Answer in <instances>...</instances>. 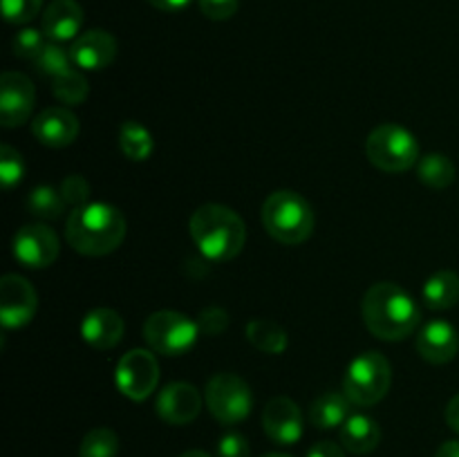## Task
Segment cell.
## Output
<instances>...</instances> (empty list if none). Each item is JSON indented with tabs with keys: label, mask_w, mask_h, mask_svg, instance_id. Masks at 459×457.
<instances>
[{
	"label": "cell",
	"mask_w": 459,
	"mask_h": 457,
	"mask_svg": "<svg viewBox=\"0 0 459 457\" xmlns=\"http://www.w3.org/2000/svg\"><path fill=\"white\" fill-rule=\"evenodd\" d=\"M368 160L384 173H403L420 161L417 137L399 124H381L366 142Z\"/></svg>",
	"instance_id": "cell-5"
},
{
	"label": "cell",
	"mask_w": 459,
	"mask_h": 457,
	"mask_svg": "<svg viewBox=\"0 0 459 457\" xmlns=\"http://www.w3.org/2000/svg\"><path fill=\"white\" fill-rule=\"evenodd\" d=\"M363 321L381 341H403L421 323V309L397 282H377L363 296Z\"/></svg>",
	"instance_id": "cell-1"
},
{
	"label": "cell",
	"mask_w": 459,
	"mask_h": 457,
	"mask_svg": "<svg viewBox=\"0 0 459 457\" xmlns=\"http://www.w3.org/2000/svg\"><path fill=\"white\" fill-rule=\"evenodd\" d=\"M191 237L200 254L213 263H227L242 251L247 227L240 215L222 204H204L191 215Z\"/></svg>",
	"instance_id": "cell-3"
},
{
	"label": "cell",
	"mask_w": 459,
	"mask_h": 457,
	"mask_svg": "<svg viewBox=\"0 0 459 457\" xmlns=\"http://www.w3.org/2000/svg\"><path fill=\"white\" fill-rule=\"evenodd\" d=\"M48 43L49 40H48V36H45L43 30L25 27V30H21L16 36H13L12 49L18 58H25V61H36Z\"/></svg>",
	"instance_id": "cell-30"
},
{
	"label": "cell",
	"mask_w": 459,
	"mask_h": 457,
	"mask_svg": "<svg viewBox=\"0 0 459 457\" xmlns=\"http://www.w3.org/2000/svg\"><path fill=\"white\" fill-rule=\"evenodd\" d=\"M34 83L22 72H4L0 76V124L16 128L30 119L34 110Z\"/></svg>",
	"instance_id": "cell-12"
},
{
	"label": "cell",
	"mask_w": 459,
	"mask_h": 457,
	"mask_svg": "<svg viewBox=\"0 0 459 457\" xmlns=\"http://www.w3.org/2000/svg\"><path fill=\"white\" fill-rule=\"evenodd\" d=\"M61 195L65 204H72L74 209L88 204L90 200V184L83 175H67L61 184Z\"/></svg>",
	"instance_id": "cell-33"
},
{
	"label": "cell",
	"mask_w": 459,
	"mask_h": 457,
	"mask_svg": "<svg viewBox=\"0 0 459 457\" xmlns=\"http://www.w3.org/2000/svg\"><path fill=\"white\" fill-rule=\"evenodd\" d=\"M179 457H211V455L204 451H186V453H182Z\"/></svg>",
	"instance_id": "cell-41"
},
{
	"label": "cell",
	"mask_w": 459,
	"mask_h": 457,
	"mask_svg": "<svg viewBox=\"0 0 459 457\" xmlns=\"http://www.w3.org/2000/svg\"><path fill=\"white\" fill-rule=\"evenodd\" d=\"M31 133L43 146L65 148L79 137V119L67 108H45L31 121Z\"/></svg>",
	"instance_id": "cell-16"
},
{
	"label": "cell",
	"mask_w": 459,
	"mask_h": 457,
	"mask_svg": "<svg viewBox=\"0 0 459 457\" xmlns=\"http://www.w3.org/2000/svg\"><path fill=\"white\" fill-rule=\"evenodd\" d=\"M117 453H119V437L112 428H92L79 448V457H117Z\"/></svg>",
	"instance_id": "cell-28"
},
{
	"label": "cell",
	"mask_w": 459,
	"mask_h": 457,
	"mask_svg": "<svg viewBox=\"0 0 459 457\" xmlns=\"http://www.w3.org/2000/svg\"><path fill=\"white\" fill-rule=\"evenodd\" d=\"M247 339L255 349L264 354H282L290 345L287 332L269 318H254L247 323Z\"/></svg>",
	"instance_id": "cell-23"
},
{
	"label": "cell",
	"mask_w": 459,
	"mask_h": 457,
	"mask_svg": "<svg viewBox=\"0 0 459 457\" xmlns=\"http://www.w3.org/2000/svg\"><path fill=\"white\" fill-rule=\"evenodd\" d=\"M263 457H291V455H287V453H267V455Z\"/></svg>",
	"instance_id": "cell-42"
},
{
	"label": "cell",
	"mask_w": 459,
	"mask_h": 457,
	"mask_svg": "<svg viewBox=\"0 0 459 457\" xmlns=\"http://www.w3.org/2000/svg\"><path fill=\"white\" fill-rule=\"evenodd\" d=\"M63 209H65V200H63L61 191L52 186H36L31 188L27 195V211L40 220H56L61 218Z\"/></svg>",
	"instance_id": "cell-27"
},
{
	"label": "cell",
	"mask_w": 459,
	"mask_h": 457,
	"mask_svg": "<svg viewBox=\"0 0 459 457\" xmlns=\"http://www.w3.org/2000/svg\"><path fill=\"white\" fill-rule=\"evenodd\" d=\"M350 406H354V403L350 401L345 392H325L309 408V421L323 430L339 428L350 417Z\"/></svg>",
	"instance_id": "cell-21"
},
{
	"label": "cell",
	"mask_w": 459,
	"mask_h": 457,
	"mask_svg": "<svg viewBox=\"0 0 459 457\" xmlns=\"http://www.w3.org/2000/svg\"><path fill=\"white\" fill-rule=\"evenodd\" d=\"M126 218L117 206L106 202H88L72 209L65 224V240L83 255H108L124 242Z\"/></svg>",
	"instance_id": "cell-2"
},
{
	"label": "cell",
	"mask_w": 459,
	"mask_h": 457,
	"mask_svg": "<svg viewBox=\"0 0 459 457\" xmlns=\"http://www.w3.org/2000/svg\"><path fill=\"white\" fill-rule=\"evenodd\" d=\"M424 303L435 312L451 309L459 303V276L455 272H437L424 282Z\"/></svg>",
	"instance_id": "cell-22"
},
{
	"label": "cell",
	"mask_w": 459,
	"mask_h": 457,
	"mask_svg": "<svg viewBox=\"0 0 459 457\" xmlns=\"http://www.w3.org/2000/svg\"><path fill=\"white\" fill-rule=\"evenodd\" d=\"M126 330V323L115 309L97 307L85 314L81 323V336L94 349H110L121 341Z\"/></svg>",
	"instance_id": "cell-19"
},
{
	"label": "cell",
	"mask_w": 459,
	"mask_h": 457,
	"mask_svg": "<svg viewBox=\"0 0 459 457\" xmlns=\"http://www.w3.org/2000/svg\"><path fill=\"white\" fill-rule=\"evenodd\" d=\"M72 63L83 72H99L117 56V39L110 31L90 30L76 36L70 47Z\"/></svg>",
	"instance_id": "cell-15"
},
{
	"label": "cell",
	"mask_w": 459,
	"mask_h": 457,
	"mask_svg": "<svg viewBox=\"0 0 459 457\" xmlns=\"http://www.w3.org/2000/svg\"><path fill=\"white\" fill-rule=\"evenodd\" d=\"M446 424L451 426L455 433H459V394H455V397L448 401L446 406Z\"/></svg>",
	"instance_id": "cell-39"
},
{
	"label": "cell",
	"mask_w": 459,
	"mask_h": 457,
	"mask_svg": "<svg viewBox=\"0 0 459 457\" xmlns=\"http://www.w3.org/2000/svg\"><path fill=\"white\" fill-rule=\"evenodd\" d=\"M307 457H345L343 448L334 442H316L312 448L307 451Z\"/></svg>",
	"instance_id": "cell-37"
},
{
	"label": "cell",
	"mask_w": 459,
	"mask_h": 457,
	"mask_svg": "<svg viewBox=\"0 0 459 457\" xmlns=\"http://www.w3.org/2000/svg\"><path fill=\"white\" fill-rule=\"evenodd\" d=\"M52 92L58 101L70 103V106H79L88 99L90 85L88 79L83 76V72L79 67H72V70L63 72L61 76L52 79Z\"/></svg>",
	"instance_id": "cell-26"
},
{
	"label": "cell",
	"mask_w": 459,
	"mask_h": 457,
	"mask_svg": "<svg viewBox=\"0 0 459 457\" xmlns=\"http://www.w3.org/2000/svg\"><path fill=\"white\" fill-rule=\"evenodd\" d=\"M155 410L160 419H164L170 426L191 424L202 410V397L195 385L186 381H173L164 385L161 392L157 394Z\"/></svg>",
	"instance_id": "cell-13"
},
{
	"label": "cell",
	"mask_w": 459,
	"mask_h": 457,
	"mask_svg": "<svg viewBox=\"0 0 459 457\" xmlns=\"http://www.w3.org/2000/svg\"><path fill=\"white\" fill-rule=\"evenodd\" d=\"M393 384V370L384 354L363 352L350 363L345 372L343 392L354 406H375L388 394Z\"/></svg>",
	"instance_id": "cell-6"
},
{
	"label": "cell",
	"mask_w": 459,
	"mask_h": 457,
	"mask_svg": "<svg viewBox=\"0 0 459 457\" xmlns=\"http://www.w3.org/2000/svg\"><path fill=\"white\" fill-rule=\"evenodd\" d=\"M119 146L128 160L146 161L155 151V139L139 121H124L119 128Z\"/></svg>",
	"instance_id": "cell-24"
},
{
	"label": "cell",
	"mask_w": 459,
	"mask_h": 457,
	"mask_svg": "<svg viewBox=\"0 0 459 457\" xmlns=\"http://www.w3.org/2000/svg\"><path fill=\"white\" fill-rule=\"evenodd\" d=\"M381 442V428L370 415H350L341 426V446L354 455L372 453Z\"/></svg>",
	"instance_id": "cell-20"
},
{
	"label": "cell",
	"mask_w": 459,
	"mask_h": 457,
	"mask_svg": "<svg viewBox=\"0 0 459 457\" xmlns=\"http://www.w3.org/2000/svg\"><path fill=\"white\" fill-rule=\"evenodd\" d=\"M204 401L220 424H238L249 417L254 408V394L245 379L231 372H222L206 384Z\"/></svg>",
	"instance_id": "cell-8"
},
{
	"label": "cell",
	"mask_w": 459,
	"mask_h": 457,
	"mask_svg": "<svg viewBox=\"0 0 459 457\" xmlns=\"http://www.w3.org/2000/svg\"><path fill=\"white\" fill-rule=\"evenodd\" d=\"M263 224L281 245H300L314 233L312 204L296 191H276L264 200Z\"/></svg>",
	"instance_id": "cell-4"
},
{
	"label": "cell",
	"mask_w": 459,
	"mask_h": 457,
	"mask_svg": "<svg viewBox=\"0 0 459 457\" xmlns=\"http://www.w3.org/2000/svg\"><path fill=\"white\" fill-rule=\"evenodd\" d=\"M197 325H200L202 334L218 336L227 330L229 314L224 312L222 307H215V305H211V307H204L200 312V316H197Z\"/></svg>",
	"instance_id": "cell-34"
},
{
	"label": "cell",
	"mask_w": 459,
	"mask_h": 457,
	"mask_svg": "<svg viewBox=\"0 0 459 457\" xmlns=\"http://www.w3.org/2000/svg\"><path fill=\"white\" fill-rule=\"evenodd\" d=\"M39 309V296L31 282L18 273H7L0 280V323L7 330L27 325Z\"/></svg>",
	"instance_id": "cell-10"
},
{
	"label": "cell",
	"mask_w": 459,
	"mask_h": 457,
	"mask_svg": "<svg viewBox=\"0 0 459 457\" xmlns=\"http://www.w3.org/2000/svg\"><path fill=\"white\" fill-rule=\"evenodd\" d=\"M155 9H161V12H179V9L188 7L193 0H148Z\"/></svg>",
	"instance_id": "cell-38"
},
{
	"label": "cell",
	"mask_w": 459,
	"mask_h": 457,
	"mask_svg": "<svg viewBox=\"0 0 459 457\" xmlns=\"http://www.w3.org/2000/svg\"><path fill=\"white\" fill-rule=\"evenodd\" d=\"M197 4L211 21H229L240 7V0H197Z\"/></svg>",
	"instance_id": "cell-36"
},
{
	"label": "cell",
	"mask_w": 459,
	"mask_h": 457,
	"mask_svg": "<svg viewBox=\"0 0 459 457\" xmlns=\"http://www.w3.org/2000/svg\"><path fill=\"white\" fill-rule=\"evenodd\" d=\"M58 236L45 224H27L13 236V258L27 269H45L58 258Z\"/></svg>",
	"instance_id": "cell-11"
},
{
	"label": "cell",
	"mask_w": 459,
	"mask_h": 457,
	"mask_svg": "<svg viewBox=\"0 0 459 457\" xmlns=\"http://www.w3.org/2000/svg\"><path fill=\"white\" fill-rule=\"evenodd\" d=\"M251 448L249 442L242 433L229 430L218 439V457H249Z\"/></svg>",
	"instance_id": "cell-35"
},
{
	"label": "cell",
	"mask_w": 459,
	"mask_h": 457,
	"mask_svg": "<svg viewBox=\"0 0 459 457\" xmlns=\"http://www.w3.org/2000/svg\"><path fill=\"white\" fill-rule=\"evenodd\" d=\"M43 7V0H3V16L12 25H25L34 21Z\"/></svg>",
	"instance_id": "cell-32"
},
{
	"label": "cell",
	"mask_w": 459,
	"mask_h": 457,
	"mask_svg": "<svg viewBox=\"0 0 459 457\" xmlns=\"http://www.w3.org/2000/svg\"><path fill=\"white\" fill-rule=\"evenodd\" d=\"M115 381L119 392L133 401H143L151 397L160 381V363L155 354L148 349H130L117 366Z\"/></svg>",
	"instance_id": "cell-9"
},
{
	"label": "cell",
	"mask_w": 459,
	"mask_h": 457,
	"mask_svg": "<svg viewBox=\"0 0 459 457\" xmlns=\"http://www.w3.org/2000/svg\"><path fill=\"white\" fill-rule=\"evenodd\" d=\"M34 65H36V70H39L43 76H48L49 81L56 79V76H61L63 72L76 67L74 63H72L70 49L61 47V43H52V40L45 45V49L40 52V56L36 58Z\"/></svg>",
	"instance_id": "cell-29"
},
{
	"label": "cell",
	"mask_w": 459,
	"mask_h": 457,
	"mask_svg": "<svg viewBox=\"0 0 459 457\" xmlns=\"http://www.w3.org/2000/svg\"><path fill=\"white\" fill-rule=\"evenodd\" d=\"M25 175V161L22 155L12 146H0V179H3V186L7 191H12L13 186H18Z\"/></svg>",
	"instance_id": "cell-31"
},
{
	"label": "cell",
	"mask_w": 459,
	"mask_h": 457,
	"mask_svg": "<svg viewBox=\"0 0 459 457\" xmlns=\"http://www.w3.org/2000/svg\"><path fill=\"white\" fill-rule=\"evenodd\" d=\"M417 352L424 361L433 366H444L453 361L459 352V334L446 321H430L417 334Z\"/></svg>",
	"instance_id": "cell-17"
},
{
	"label": "cell",
	"mask_w": 459,
	"mask_h": 457,
	"mask_svg": "<svg viewBox=\"0 0 459 457\" xmlns=\"http://www.w3.org/2000/svg\"><path fill=\"white\" fill-rule=\"evenodd\" d=\"M200 325L186 314L161 309L151 314L143 323V339L152 352L164 357H182L197 343Z\"/></svg>",
	"instance_id": "cell-7"
},
{
	"label": "cell",
	"mask_w": 459,
	"mask_h": 457,
	"mask_svg": "<svg viewBox=\"0 0 459 457\" xmlns=\"http://www.w3.org/2000/svg\"><path fill=\"white\" fill-rule=\"evenodd\" d=\"M263 428L272 442L291 446L303 437V412L290 397H273L264 406Z\"/></svg>",
	"instance_id": "cell-14"
},
{
	"label": "cell",
	"mask_w": 459,
	"mask_h": 457,
	"mask_svg": "<svg viewBox=\"0 0 459 457\" xmlns=\"http://www.w3.org/2000/svg\"><path fill=\"white\" fill-rule=\"evenodd\" d=\"M435 457H459V439H451V442H444L437 448Z\"/></svg>",
	"instance_id": "cell-40"
},
{
	"label": "cell",
	"mask_w": 459,
	"mask_h": 457,
	"mask_svg": "<svg viewBox=\"0 0 459 457\" xmlns=\"http://www.w3.org/2000/svg\"><path fill=\"white\" fill-rule=\"evenodd\" d=\"M83 18V7L76 0H52L43 12L40 30L52 43H65V40H74L79 36Z\"/></svg>",
	"instance_id": "cell-18"
},
{
	"label": "cell",
	"mask_w": 459,
	"mask_h": 457,
	"mask_svg": "<svg viewBox=\"0 0 459 457\" xmlns=\"http://www.w3.org/2000/svg\"><path fill=\"white\" fill-rule=\"evenodd\" d=\"M417 175L426 186L442 191L455 182V164L444 152H429L417 161Z\"/></svg>",
	"instance_id": "cell-25"
}]
</instances>
